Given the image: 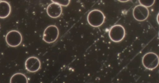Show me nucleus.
I'll use <instances>...</instances> for the list:
<instances>
[{"instance_id": "9b49d317", "label": "nucleus", "mask_w": 159, "mask_h": 83, "mask_svg": "<svg viewBox=\"0 0 159 83\" xmlns=\"http://www.w3.org/2000/svg\"><path fill=\"white\" fill-rule=\"evenodd\" d=\"M139 3L140 5H142L144 7L148 8V7H151L153 5L155 1L154 0H152V1H143V0H139Z\"/></svg>"}, {"instance_id": "20e7f679", "label": "nucleus", "mask_w": 159, "mask_h": 83, "mask_svg": "<svg viewBox=\"0 0 159 83\" xmlns=\"http://www.w3.org/2000/svg\"><path fill=\"white\" fill-rule=\"evenodd\" d=\"M59 34V30L57 27L54 25H51L44 30L43 39L45 42L52 43L57 41Z\"/></svg>"}, {"instance_id": "f8f14e48", "label": "nucleus", "mask_w": 159, "mask_h": 83, "mask_svg": "<svg viewBox=\"0 0 159 83\" xmlns=\"http://www.w3.org/2000/svg\"><path fill=\"white\" fill-rule=\"evenodd\" d=\"M52 2H54V3H57V4H59L61 6H68L69 4L70 3V0H66V1H54V0H52Z\"/></svg>"}, {"instance_id": "0eeeda50", "label": "nucleus", "mask_w": 159, "mask_h": 83, "mask_svg": "<svg viewBox=\"0 0 159 83\" xmlns=\"http://www.w3.org/2000/svg\"><path fill=\"white\" fill-rule=\"evenodd\" d=\"M25 66L27 71L34 73L39 71L41 67L40 61L37 57L31 56L26 60Z\"/></svg>"}, {"instance_id": "6e6552de", "label": "nucleus", "mask_w": 159, "mask_h": 83, "mask_svg": "<svg viewBox=\"0 0 159 83\" xmlns=\"http://www.w3.org/2000/svg\"><path fill=\"white\" fill-rule=\"evenodd\" d=\"M62 6L57 3L52 2L48 5L47 8V13L52 18H56L59 17L62 13Z\"/></svg>"}, {"instance_id": "39448f33", "label": "nucleus", "mask_w": 159, "mask_h": 83, "mask_svg": "<svg viewBox=\"0 0 159 83\" xmlns=\"http://www.w3.org/2000/svg\"><path fill=\"white\" fill-rule=\"evenodd\" d=\"M5 39L8 45L11 47H16L22 43L23 36L18 31L11 30L6 34Z\"/></svg>"}, {"instance_id": "9d476101", "label": "nucleus", "mask_w": 159, "mask_h": 83, "mask_svg": "<svg viewBox=\"0 0 159 83\" xmlns=\"http://www.w3.org/2000/svg\"><path fill=\"white\" fill-rule=\"evenodd\" d=\"M10 82L11 83H28V79L24 74L17 73L15 74L11 77Z\"/></svg>"}, {"instance_id": "423d86ee", "label": "nucleus", "mask_w": 159, "mask_h": 83, "mask_svg": "<svg viewBox=\"0 0 159 83\" xmlns=\"http://www.w3.org/2000/svg\"><path fill=\"white\" fill-rule=\"evenodd\" d=\"M133 15L135 20L138 21H145L148 17L149 11L148 8L142 5H137L133 10Z\"/></svg>"}, {"instance_id": "ddd939ff", "label": "nucleus", "mask_w": 159, "mask_h": 83, "mask_svg": "<svg viewBox=\"0 0 159 83\" xmlns=\"http://www.w3.org/2000/svg\"><path fill=\"white\" fill-rule=\"evenodd\" d=\"M120 2H126L128 1H119Z\"/></svg>"}, {"instance_id": "f257e3e1", "label": "nucleus", "mask_w": 159, "mask_h": 83, "mask_svg": "<svg viewBox=\"0 0 159 83\" xmlns=\"http://www.w3.org/2000/svg\"><path fill=\"white\" fill-rule=\"evenodd\" d=\"M105 18V15L100 10H92L87 15V22L92 27H98L103 25Z\"/></svg>"}, {"instance_id": "1a4fd4ad", "label": "nucleus", "mask_w": 159, "mask_h": 83, "mask_svg": "<svg viewBox=\"0 0 159 83\" xmlns=\"http://www.w3.org/2000/svg\"><path fill=\"white\" fill-rule=\"evenodd\" d=\"M11 12V7L9 2L4 1H0V18L8 17Z\"/></svg>"}, {"instance_id": "7ed1b4c3", "label": "nucleus", "mask_w": 159, "mask_h": 83, "mask_svg": "<svg viewBox=\"0 0 159 83\" xmlns=\"http://www.w3.org/2000/svg\"><path fill=\"white\" fill-rule=\"evenodd\" d=\"M125 35V29L120 25L112 26L109 32L110 39L114 42H120L123 40Z\"/></svg>"}, {"instance_id": "f03ea898", "label": "nucleus", "mask_w": 159, "mask_h": 83, "mask_svg": "<svg viewBox=\"0 0 159 83\" xmlns=\"http://www.w3.org/2000/svg\"><path fill=\"white\" fill-rule=\"evenodd\" d=\"M142 61L145 68L149 70H153L159 65V56L156 53L148 52L143 56Z\"/></svg>"}]
</instances>
